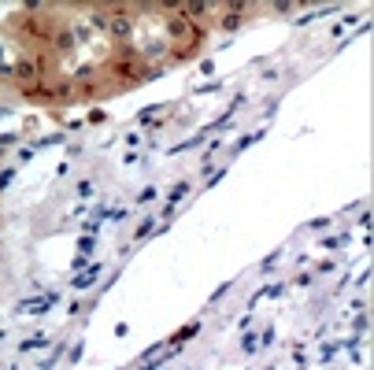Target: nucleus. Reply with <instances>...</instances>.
Here are the masks:
<instances>
[{
	"instance_id": "1",
	"label": "nucleus",
	"mask_w": 374,
	"mask_h": 370,
	"mask_svg": "<svg viewBox=\"0 0 374 370\" xmlns=\"http://www.w3.org/2000/svg\"><path fill=\"white\" fill-rule=\"evenodd\" d=\"M112 34V41H119V45H126V41L134 37V15L126 12V8H108V26H104Z\"/></svg>"
},
{
	"instance_id": "2",
	"label": "nucleus",
	"mask_w": 374,
	"mask_h": 370,
	"mask_svg": "<svg viewBox=\"0 0 374 370\" xmlns=\"http://www.w3.org/2000/svg\"><path fill=\"white\" fill-rule=\"evenodd\" d=\"M41 78H45V60H41V56H23L15 63V82L19 85H26V89H30V85H37Z\"/></svg>"
},
{
	"instance_id": "3",
	"label": "nucleus",
	"mask_w": 374,
	"mask_h": 370,
	"mask_svg": "<svg viewBox=\"0 0 374 370\" xmlns=\"http://www.w3.org/2000/svg\"><path fill=\"white\" fill-rule=\"evenodd\" d=\"M249 19H244V4H226V12L219 15V26L222 34H233V30H241Z\"/></svg>"
},
{
	"instance_id": "4",
	"label": "nucleus",
	"mask_w": 374,
	"mask_h": 370,
	"mask_svg": "<svg viewBox=\"0 0 374 370\" xmlns=\"http://www.w3.org/2000/svg\"><path fill=\"white\" fill-rule=\"evenodd\" d=\"M186 193H189V182H178L175 189L167 193V204H163V219H170V215H175V208L181 204V197H186Z\"/></svg>"
},
{
	"instance_id": "5",
	"label": "nucleus",
	"mask_w": 374,
	"mask_h": 370,
	"mask_svg": "<svg viewBox=\"0 0 374 370\" xmlns=\"http://www.w3.org/2000/svg\"><path fill=\"white\" fill-rule=\"evenodd\" d=\"M100 270H104V263H89V267H85L78 278L71 281V289H85V285H93V281L100 278Z\"/></svg>"
},
{
	"instance_id": "6",
	"label": "nucleus",
	"mask_w": 374,
	"mask_h": 370,
	"mask_svg": "<svg viewBox=\"0 0 374 370\" xmlns=\"http://www.w3.org/2000/svg\"><path fill=\"white\" fill-rule=\"evenodd\" d=\"M52 49H56L60 56H63V52H71V49H74V34H71L67 26H63V30H56V34H52Z\"/></svg>"
},
{
	"instance_id": "7",
	"label": "nucleus",
	"mask_w": 374,
	"mask_h": 370,
	"mask_svg": "<svg viewBox=\"0 0 374 370\" xmlns=\"http://www.w3.org/2000/svg\"><path fill=\"white\" fill-rule=\"evenodd\" d=\"M156 226H159V219H145V222L134 230V241H145V237H152V234H156Z\"/></svg>"
},
{
	"instance_id": "8",
	"label": "nucleus",
	"mask_w": 374,
	"mask_h": 370,
	"mask_svg": "<svg viewBox=\"0 0 374 370\" xmlns=\"http://www.w3.org/2000/svg\"><path fill=\"white\" fill-rule=\"evenodd\" d=\"M200 330V322H189V326H181V330L175 333V337H170V344H181V341H189V337H193Z\"/></svg>"
},
{
	"instance_id": "9",
	"label": "nucleus",
	"mask_w": 374,
	"mask_h": 370,
	"mask_svg": "<svg viewBox=\"0 0 374 370\" xmlns=\"http://www.w3.org/2000/svg\"><path fill=\"white\" fill-rule=\"evenodd\" d=\"M48 344V337H30V341L19 344V352H37V348H45Z\"/></svg>"
},
{
	"instance_id": "10",
	"label": "nucleus",
	"mask_w": 374,
	"mask_h": 370,
	"mask_svg": "<svg viewBox=\"0 0 374 370\" xmlns=\"http://www.w3.org/2000/svg\"><path fill=\"white\" fill-rule=\"evenodd\" d=\"M256 344H260V337H256V333H249V330H244V341H241V348H244V352H260V348H256Z\"/></svg>"
},
{
	"instance_id": "11",
	"label": "nucleus",
	"mask_w": 374,
	"mask_h": 370,
	"mask_svg": "<svg viewBox=\"0 0 374 370\" xmlns=\"http://www.w3.org/2000/svg\"><path fill=\"white\" fill-rule=\"evenodd\" d=\"M93 252V237H82L78 241V256H89Z\"/></svg>"
},
{
	"instance_id": "12",
	"label": "nucleus",
	"mask_w": 374,
	"mask_h": 370,
	"mask_svg": "<svg viewBox=\"0 0 374 370\" xmlns=\"http://www.w3.org/2000/svg\"><path fill=\"white\" fill-rule=\"evenodd\" d=\"M148 200H156V189H152V185H148V189H141V197H137L134 204H148Z\"/></svg>"
},
{
	"instance_id": "13",
	"label": "nucleus",
	"mask_w": 374,
	"mask_h": 370,
	"mask_svg": "<svg viewBox=\"0 0 374 370\" xmlns=\"http://www.w3.org/2000/svg\"><path fill=\"white\" fill-rule=\"evenodd\" d=\"M71 267H74V270H85V267H89V256H74Z\"/></svg>"
},
{
	"instance_id": "14",
	"label": "nucleus",
	"mask_w": 374,
	"mask_h": 370,
	"mask_svg": "<svg viewBox=\"0 0 374 370\" xmlns=\"http://www.w3.org/2000/svg\"><path fill=\"white\" fill-rule=\"evenodd\" d=\"M282 292H285L282 285H267V289H263V297H271V300H278V297H282Z\"/></svg>"
},
{
	"instance_id": "15",
	"label": "nucleus",
	"mask_w": 374,
	"mask_h": 370,
	"mask_svg": "<svg viewBox=\"0 0 374 370\" xmlns=\"http://www.w3.org/2000/svg\"><path fill=\"white\" fill-rule=\"evenodd\" d=\"M12 178H15V167H4V174H0V189H4V185L12 182Z\"/></svg>"
},
{
	"instance_id": "16",
	"label": "nucleus",
	"mask_w": 374,
	"mask_h": 370,
	"mask_svg": "<svg viewBox=\"0 0 374 370\" xmlns=\"http://www.w3.org/2000/svg\"><path fill=\"white\" fill-rule=\"evenodd\" d=\"M156 112H159V107H145V112L137 115V118H141V123H152V118H156Z\"/></svg>"
},
{
	"instance_id": "17",
	"label": "nucleus",
	"mask_w": 374,
	"mask_h": 370,
	"mask_svg": "<svg viewBox=\"0 0 374 370\" xmlns=\"http://www.w3.org/2000/svg\"><path fill=\"white\" fill-rule=\"evenodd\" d=\"M78 197H93V182H78Z\"/></svg>"
},
{
	"instance_id": "18",
	"label": "nucleus",
	"mask_w": 374,
	"mask_h": 370,
	"mask_svg": "<svg viewBox=\"0 0 374 370\" xmlns=\"http://www.w3.org/2000/svg\"><path fill=\"white\" fill-rule=\"evenodd\" d=\"M56 359H60V348H52V352H48V359H45V363H41V370H48L52 363H56Z\"/></svg>"
},
{
	"instance_id": "19",
	"label": "nucleus",
	"mask_w": 374,
	"mask_h": 370,
	"mask_svg": "<svg viewBox=\"0 0 374 370\" xmlns=\"http://www.w3.org/2000/svg\"><path fill=\"white\" fill-rule=\"evenodd\" d=\"M323 226H330L326 215H323V219H312V222H308V230H323Z\"/></svg>"
},
{
	"instance_id": "20",
	"label": "nucleus",
	"mask_w": 374,
	"mask_h": 370,
	"mask_svg": "<svg viewBox=\"0 0 374 370\" xmlns=\"http://www.w3.org/2000/svg\"><path fill=\"white\" fill-rule=\"evenodd\" d=\"M278 259H282V252H271V256H267V259H263V270H271V267L278 263Z\"/></svg>"
},
{
	"instance_id": "21",
	"label": "nucleus",
	"mask_w": 374,
	"mask_h": 370,
	"mask_svg": "<svg viewBox=\"0 0 374 370\" xmlns=\"http://www.w3.org/2000/svg\"><path fill=\"white\" fill-rule=\"evenodd\" d=\"M89 123H108V112H89Z\"/></svg>"
},
{
	"instance_id": "22",
	"label": "nucleus",
	"mask_w": 374,
	"mask_h": 370,
	"mask_svg": "<svg viewBox=\"0 0 374 370\" xmlns=\"http://www.w3.org/2000/svg\"><path fill=\"white\" fill-rule=\"evenodd\" d=\"M359 226H363V230H367V234H371V208H367V211H363V215H359Z\"/></svg>"
},
{
	"instance_id": "23",
	"label": "nucleus",
	"mask_w": 374,
	"mask_h": 370,
	"mask_svg": "<svg viewBox=\"0 0 374 370\" xmlns=\"http://www.w3.org/2000/svg\"><path fill=\"white\" fill-rule=\"evenodd\" d=\"M141 370H163V363H145Z\"/></svg>"
}]
</instances>
